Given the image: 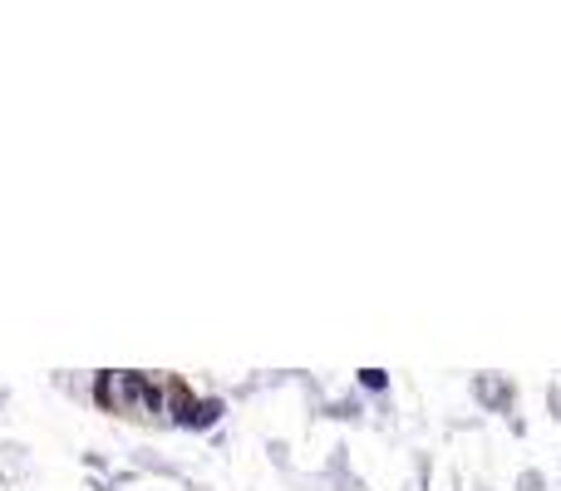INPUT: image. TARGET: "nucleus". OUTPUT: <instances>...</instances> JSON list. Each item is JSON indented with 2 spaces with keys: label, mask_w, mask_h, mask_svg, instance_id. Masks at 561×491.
<instances>
[{
  "label": "nucleus",
  "mask_w": 561,
  "mask_h": 491,
  "mask_svg": "<svg viewBox=\"0 0 561 491\" xmlns=\"http://www.w3.org/2000/svg\"><path fill=\"white\" fill-rule=\"evenodd\" d=\"M360 383H365V389H384V373L379 369H365V373H360Z\"/></svg>",
  "instance_id": "f03ea898"
},
{
  "label": "nucleus",
  "mask_w": 561,
  "mask_h": 491,
  "mask_svg": "<svg viewBox=\"0 0 561 491\" xmlns=\"http://www.w3.org/2000/svg\"><path fill=\"white\" fill-rule=\"evenodd\" d=\"M217 413H222V403H212V399H207V403H197V408H192V413H187V417H183V423H187V427H207V423H212V417H217Z\"/></svg>",
  "instance_id": "f257e3e1"
}]
</instances>
